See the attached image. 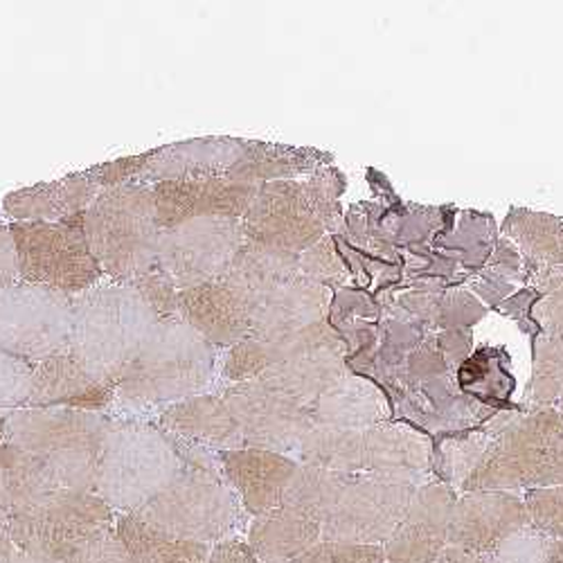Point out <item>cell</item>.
Returning <instances> with one entry per match:
<instances>
[{
	"label": "cell",
	"instance_id": "44",
	"mask_svg": "<svg viewBox=\"0 0 563 563\" xmlns=\"http://www.w3.org/2000/svg\"><path fill=\"white\" fill-rule=\"evenodd\" d=\"M300 271L305 277L318 282V285H324L332 279H339L343 275V266L330 244V240H320L316 246L305 251L300 255Z\"/></svg>",
	"mask_w": 563,
	"mask_h": 563
},
{
	"label": "cell",
	"instance_id": "41",
	"mask_svg": "<svg viewBox=\"0 0 563 563\" xmlns=\"http://www.w3.org/2000/svg\"><path fill=\"white\" fill-rule=\"evenodd\" d=\"M492 446V440L487 435H472L460 438L444 446V472L455 485H464L476 472V466L485 457L487 449Z\"/></svg>",
	"mask_w": 563,
	"mask_h": 563
},
{
	"label": "cell",
	"instance_id": "36",
	"mask_svg": "<svg viewBox=\"0 0 563 563\" xmlns=\"http://www.w3.org/2000/svg\"><path fill=\"white\" fill-rule=\"evenodd\" d=\"M563 395V339L548 336L537 354L532 399L548 408Z\"/></svg>",
	"mask_w": 563,
	"mask_h": 563
},
{
	"label": "cell",
	"instance_id": "27",
	"mask_svg": "<svg viewBox=\"0 0 563 563\" xmlns=\"http://www.w3.org/2000/svg\"><path fill=\"white\" fill-rule=\"evenodd\" d=\"M298 277H302L300 255L244 242L219 279L253 307Z\"/></svg>",
	"mask_w": 563,
	"mask_h": 563
},
{
	"label": "cell",
	"instance_id": "32",
	"mask_svg": "<svg viewBox=\"0 0 563 563\" xmlns=\"http://www.w3.org/2000/svg\"><path fill=\"white\" fill-rule=\"evenodd\" d=\"M113 530L133 563H208L212 550L158 530L133 514H122Z\"/></svg>",
	"mask_w": 563,
	"mask_h": 563
},
{
	"label": "cell",
	"instance_id": "7",
	"mask_svg": "<svg viewBox=\"0 0 563 563\" xmlns=\"http://www.w3.org/2000/svg\"><path fill=\"white\" fill-rule=\"evenodd\" d=\"M133 516L174 537L217 545L238 539L246 511L223 478L221 466H187Z\"/></svg>",
	"mask_w": 563,
	"mask_h": 563
},
{
	"label": "cell",
	"instance_id": "24",
	"mask_svg": "<svg viewBox=\"0 0 563 563\" xmlns=\"http://www.w3.org/2000/svg\"><path fill=\"white\" fill-rule=\"evenodd\" d=\"M330 311V289L298 277L251 307V336L273 339L296 334L322 322Z\"/></svg>",
	"mask_w": 563,
	"mask_h": 563
},
{
	"label": "cell",
	"instance_id": "49",
	"mask_svg": "<svg viewBox=\"0 0 563 563\" xmlns=\"http://www.w3.org/2000/svg\"><path fill=\"white\" fill-rule=\"evenodd\" d=\"M559 485H563V442L556 444L552 449V453L548 455V460L543 462L532 489H537V487H559Z\"/></svg>",
	"mask_w": 563,
	"mask_h": 563
},
{
	"label": "cell",
	"instance_id": "53",
	"mask_svg": "<svg viewBox=\"0 0 563 563\" xmlns=\"http://www.w3.org/2000/svg\"><path fill=\"white\" fill-rule=\"evenodd\" d=\"M548 563H563V541H552L550 561Z\"/></svg>",
	"mask_w": 563,
	"mask_h": 563
},
{
	"label": "cell",
	"instance_id": "13",
	"mask_svg": "<svg viewBox=\"0 0 563 563\" xmlns=\"http://www.w3.org/2000/svg\"><path fill=\"white\" fill-rule=\"evenodd\" d=\"M242 219L208 217L163 230L158 268L178 291H190L221 277L244 246Z\"/></svg>",
	"mask_w": 563,
	"mask_h": 563
},
{
	"label": "cell",
	"instance_id": "30",
	"mask_svg": "<svg viewBox=\"0 0 563 563\" xmlns=\"http://www.w3.org/2000/svg\"><path fill=\"white\" fill-rule=\"evenodd\" d=\"M311 419L318 427L367 431L388 419V404L369 382L345 374L311 406Z\"/></svg>",
	"mask_w": 563,
	"mask_h": 563
},
{
	"label": "cell",
	"instance_id": "52",
	"mask_svg": "<svg viewBox=\"0 0 563 563\" xmlns=\"http://www.w3.org/2000/svg\"><path fill=\"white\" fill-rule=\"evenodd\" d=\"M10 563H51V561H43V559H38V556H32V554H27V552H23V550H14Z\"/></svg>",
	"mask_w": 563,
	"mask_h": 563
},
{
	"label": "cell",
	"instance_id": "16",
	"mask_svg": "<svg viewBox=\"0 0 563 563\" xmlns=\"http://www.w3.org/2000/svg\"><path fill=\"white\" fill-rule=\"evenodd\" d=\"M449 485L427 483L417 487L401 523L382 545L386 563H435L449 548V528L455 509Z\"/></svg>",
	"mask_w": 563,
	"mask_h": 563
},
{
	"label": "cell",
	"instance_id": "2",
	"mask_svg": "<svg viewBox=\"0 0 563 563\" xmlns=\"http://www.w3.org/2000/svg\"><path fill=\"white\" fill-rule=\"evenodd\" d=\"M156 322L158 316L131 282L102 279L73 298L68 354L92 379L115 390Z\"/></svg>",
	"mask_w": 563,
	"mask_h": 563
},
{
	"label": "cell",
	"instance_id": "35",
	"mask_svg": "<svg viewBox=\"0 0 563 563\" xmlns=\"http://www.w3.org/2000/svg\"><path fill=\"white\" fill-rule=\"evenodd\" d=\"M350 478H352L350 474H339V472H330V468L298 462L296 474L287 485L285 494H282L279 505L296 509L309 516V519L324 523V519L334 509Z\"/></svg>",
	"mask_w": 563,
	"mask_h": 563
},
{
	"label": "cell",
	"instance_id": "22",
	"mask_svg": "<svg viewBox=\"0 0 563 563\" xmlns=\"http://www.w3.org/2000/svg\"><path fill=\"white\" fill-rule=\"evenodd\" d=\"M433 462L431 442L419 431L384 421L363 431V474L427 485Z\"/></svg>",
	"mask_w": 563,
	"mask_h": 563
},
{
	"label": "cell",
	"instance_id": "21",
	"mask_svg": "<svg viewBox=\"0 0 563 563\" xmlns=\"http://www.w3.org/2000/svg\"><path fill=\"white\" fill-rule=\"evenodd\" d=\"M178 318L214 347H232L251 336L249 302L221 279L180 291Z\"/></svg>",
	"mask_w": 563,
	"mask_h": 563
},
{
	"label": "cell",
	"instance_id": "18",
	"mask_svg": "<svg viewBox=\"0 0 563 563\" xmlns=\"http://www.w3.org/2000/svg\"><path fill=\"white\" fill-rule=\"evenodd\" d=\"M219 464L223 478L251 516L275 509L298 468V460L291 455L253 446L219 453Z\"/></svg>",
	"mask_w": 563,
	"mask_h": 563
},
{
	"label": "cell",
	"instance_id": "46",
	"mask_svg": "<svg viewBox=\"0 0 563 563\" xmlns=\"http://www.w3.org/2000/svg\"><path fill=\"white\" fill-rule=\"evenodd\" d=\"M19 279H21L19 277V257H16L12 230H10V225L0 221V291H5Z\"/></svg>",
	"mask_w": 563,
	"mask_h": 563
},
{
	"label": "cell",
	"instance_id": "51",
	"mask_svg": "<svg viewBox=\"0 0 563 563\" xmlns=\"http://www.w3.org/2000/svg\"><path fill=\"white\" fill-rule=\"evenodd\" d=\"M435 563H489L487 554H472L457 548H446Z\"/></svg>",
	"mask_w": 563,
	"mask_h": 563
},
{
	"label": "cell",
	"instance_id": "55",
	"mask_svg": "<svg viewBox=\"0 0 563 563\" xmlns=\"http://www.w3.org/2000/svg\"><path fill=\"white\" fill-rule=\"evenodd\" d=\"M559 404H561V408H559V412H561V415H563V395H561V397H559Z\"/></svg>",
	"mask_w": 563,
	"mask_h": 563
},
{
	"label": "cell",
	"instance_id": "50",
	"mask_svg": "<svg viewBox=\"0 0 563 563\" xmlns=\"http://www.w3.org/2000/svg\"><path fill=\"white\" fill-rule=\"evenodd\" d=\"M14 550H16V545L12 541L10 519H8L3 511H0V563H10Z\"/></svg>",
	"mask_w": 563,
	"mask_h": 563
},
{
	"label": "cell",
	"instance_id": "37",
	"mask_svg": "<svg viewBox=\"0 0 563 563\" xmlns=\"http://www.w3.org/2000/svg\"><path fill=\"white\" fill-rule=\"evenodd\" d=\"M552 539L539 532L534 526H526L509 539H505L492 554L489 563H548Z\"/></svg>",
	"mask_w": 563,
	"mask_h": 563
},
{
	"label": "cell",
	"instance_id": "29",
	"mask_svg": "<svg viewBox=\"0 0 563 563\" xmlns=\"http://www.w3.org/2000/svg\"><path fill=\"white\" fill-rule=\"evenodd\" d=\"M345 374L350 372L343 350H313L273 365L257 379L311 410V406L327 390L334 388Z\"/></svg>",
	"mask_w": 563,
	"mask_h": 563
},
{
	"label": "cell",
	"instance_id": "31",
	"mask_svg": "<svg viewBox=\"0 0 563 563\" xmlns=\"http://www.w3.org/2000/svg\"><path fill=\"white\" fill-rule=\"evenodd\" d=\"M59 489L64 487L32 453L12 442L0 444V511L8 519L32 509Z\"/></svg>",
	"mask_w": 563,
	"mask_h": 563
},
{
	"label": "cell",
	"instance_id": "1",
	"mask_svg": "<svg viewBox=\"0 0 563 563\" xmlns=\"http://www.w3.org/2000/svg\"><path fill=\"white\" fill-rule=\"evenodd\" d=\"M217 347L180 318L154 324L143 350L115 386V404L129 412H163L203 395L214 384Z\"/></svg>",
	"mask_w": 563,
	"mask_h": 563
},
{
	"label": "cell",
	"instance_id": "8",
	"mask_svg": "<svg viewBox=\"0 0 563 563\" xmlns=\"http://www.w3.org/2000/svg\"><path fill=\"white\" fill-rule=\"evenodd\" d=\"M113 526V509L96 492L73 489H59L10 519L16 550L51 563H70Z\"/></svg>",
	"mask_w": 563,
	"mask_h": 563
},
{
	"label": "cell",
	"instance_id": "25",
	"mask_svg": "<svg viewBox=\"0 0 563 563\" xmlns=\"http://www.w3.org/2000/svg\"><path fill=\"white\" fill-rule=\"evenodd\" d=\"M246 143L234 137H199L187 143H174L156 150L145 174L140 176L145 185L163 180L199 178L228 174L244 156Z\"/></svg>",
	"mask_w": 563,
	"mask_h": 563
},
{
	"label": "cell",
	"instance_id": "3",
	"mask_svg": "<svg viewBox=\"0 0 563 563\" xmlns=\"http://www.w3.org/2000/svg\"><path fill=\"white\" fill-rule=\"evenodd\" d=\"M113 419L81 408H19L5 415V442L32 453L64 489L96 492Z\"/></svg>",
	"mask_w": 563,
	"mask_h": 563
},
{
	"label": "cell",
	"instance_id": "39",
	"mask_svg": "<svg viewBox=\"0 0 563 563\" xmlns=\"http://www.w3.org/2000/svg\"><path fill=\"white\" fill-rule=\"evenodd\" d=\"M34 365L0 347V408H25Z\"/></svg>",
	"mask_w": 563,
	"mask_h": 563
},
{
	"label": "cell",
	"instance_id": "45",
	"mask_svg": "<svg viewBox=\"0 0 563 563\" xmlns=\"http://www.w3.org/2000/svg\"><path fill=\"white\" fill-rule=\"evenodd\" d=\"M70 563H133L124 545L120 543L115 530L102 534L96 543H90L81 554H77Z\"/></svg>",
	"mask_w": 563,
	"mask_h": 563
},
{
	"label": "cell",
	"instance_id": "14",
	"mask_svg": "<svg viewBox=\"0 0 563 563\" xmlns=\"http://www.w3.org/2000/svg\"><path fill=\"white\" fill-rule=\"evenodd\" d=\"M219 395L238 421L246 446L289 455L313 427L309 408L260 379L230 384Z\"/></svg>",
	"mask_w": 563,
	"mask_h": 563
},
{
	"label": "cell",
	"instance_id": "42",
	"mask_svg": "<svg viewBox=\"0 0 563 563\" xmlns=\"http://www.w3.org/2000/svg\"><path fill=\"white\" fill-rule=\"evenodd\" d=\"M294 563H386V556L382 545H354L322 539Z\"/></svg>",
	"mask_w": 563,
	"mask_h": 563
},
{
	"label": "cell",
	"instance_id": "54",
	"mask_svg": "<svg viewBox=\"0 0 563 563\" xmlns=\"http://www.w3.org/2000/svg\"><path fill=\"white\" fill-rule=\"evenodd\" d=\"M5 442V417H0V444Z\"/></svg>",
	"mask_w": 563,
	"mask_h": 563
},
{
	"label": "cell",
	"instance_id": "26",
	"mask_svg": "<svg viewBox=\"0 0 563 563\" xmlns=\"http://www.w3.org/2000/svg\"><path fill=\"white\" fill-rule=\"evenodd\" d=\"M100 187L88 172L64 176L59 180L38 183L12 192L3 201V212L16 223H57L81 214L98 197Z\"/></svg>",
	"mask_w": 563,
	"mask_h": 563
},
{
	"label": "cell",
	"instance_id": "9",
	"mask_svg": "<svg viewBox=\"0 0 563 563\" xmlns=\"http://www.w3.org/2000/svg\"><path fill=\"white\" fill-rule=\"evenodd\" d=\"M84 212L57 223H12L19 277L77 298L102 282L104 273L84 238Z\"/></svg>",
	"mask_w": 563,
	"mask_h": 563
},
{
	"label": "cell",
	"instance_id": "12",
	"mask_svg": "<svg viewBox=\"0 0 563 563\" xmlns=\"http://www.w3.org/2000/svg\"><path fill=\"white\" fill-rule=\"evenodd\" d=\"M415 492L417 485L406 481L354 474L322 523V539L354 545L386 543L401 523Z\"/></svg>",
	"mask_w": 563,
	"mask_h": 563
},
{
	"label": "cell",
	"instance_id": "47",
	"mask_svg": "<svg viewBox=\"0 0 563 563\" xmlns=\"http://www.w3.org/2000/svg\"><path fill=\"white\" fill-rule=\"evenodd\" d=\"M208 563H260V559L253 554L249 543L238 537L212 545Z\"/></svg>",
	"mask_w": 563,
	"mask_h": 563
},
{
	"label": "cell",
	"instance_id": "20",
	"mask_svg": "<svg viewBox=\"0 0 563 563\" xmlns=\"http://www.w3.org/2000/svg\"><path fill=\"white\" fill-rule=\"evenodd\" d=\"M156 427L178 442L201 446L212 453L246 446L228 404L214 393H203L165 408L156 415Z\"/></svg>",
	"mask_w": 563,
	"mask_h": 563
},
{
	"label": "cell",
	"instance_id": "4",
	"mask_svg": "<svg viewBox=\"0 0 563 563\" xmlns=\"http://www.w3.org/2000/svg\"><path fill=\"white\" fill-rule=\"evenodd\" d=\"M81 230L109 279L131 282L158 266L163 228L152 185L126 183L100 190L84 210Z\"/></svg>",
	"mask_w": 563,
	"mask_h": 563
},
{
	"label": "cell",
	"instance_id": "10",
	"mask_svg": "<svg viewBox=\"0 0 563 563\" xmlns=\"http://www.w3.org/2000/svg\"><path fill=\"white\" fill-rule=\"evenodd\" d=\"M73 298L19 279L0 291V347L36 365L68 352Z\"/></svg>",
	"mask_w": 563,
	"mask_h": 563
},
{
	"label": "cell",
	"instance_id": "43",
	"mask_svg": "<svg viewBox=\"0 0 563 563\" xmlns=\"http://www.w3.org/2000/svg\"><path fill=\"white\" fill-rule=\"evenodd\" d=\"M156 150L154 152H145L140 156H129V158H118L104 165H98L88 169V176L96 180V185L100 190H107V187H118V185H126L133 183V178H140L145 174L147 165L152 163Z\"/></svg>",
	"mask_w": 563,
	"mask_h": 563
},
{
	"label": "cell",
	"instance_id": "6",
	"mask_svg": "<svg viewBox=\"0 0 563 563\" xmlns=\"http://www.w3.org/2000/svg\"><path fill=\"white\" fill-rule=\"evenodd\" d=\"M339 212V176L330 169L307 180L260 185L242 219L246 242L302 255L316 246Z\"/></svg>",
	"mask_w": 563,
	"mask_h": 563
},
{
	"label": "cell",
	"instance_id": "5",
	"mask_svg": "<svg viewBox=\"0 0 563 563\" xmlns=\"http://www.w3.org/2000/svg\"><path fill=\"white\" fill-rule=\"evenodd\" d=\"M185 462L156 421L113 419L102 451L96 494L122 514L152 503L180 472Z\"/></svg>",
	"mask_w": 563,
	"mask_h": 563
},
{
	"label": "cell",
	"instance_id": "40",
	"mask_svg": "<svg viewBox=\"0 0 563 563\" xmlns=\"http://www.w3.org/2000/svg\"><path fill=\"white\" fill-rule=\"evenodd\" d=\"M131 285L135 287V291L140 296L145 298V302L152 307V311L158 316V320L178 318L180 291L158 266H154L145 275L131 279Z\"/></svg>",
	"mask_w": 563,
	"mask_h": 563
},
{
	"label": "cell",
	"instance_id": "28",
	"mask_svg": "<svg viewBox=\"0 0 563 563\" xmlns=\"http://www.w3.org/2000/svg\"><path fill=\"white\" fill-rule=\"evenodd\" d=\"M322 541V523L309 516L277 505L255 516L249 528V548L260 563H294L300 554Z\"/></svg>",
	"mask_w": 563,
	"mask_h": 563
},
{
	"label": "cell",
	"instance_id": "19",
	"mask_svg": "<svg viewBox=\"0 0 563 563\" xmlns=\"http://www.w3.org/2000/svg\"><path fill=\"white\" fill-rule=\"evenodd\" d=\"M313 350H343V341L330 322L322 320L307 327V330L287 336H249L242 343L228 347L221 374L230 384L251 382L262 377V374L273 365H279L298 354Z\"/></svg>",
	"mask_w": 563,
	"mask_h": 563
},
{
	"label": "cell",
	"instance_id": "38",
	"mask_svg": "<svg viewBox=\"0 0 563 563\" xmlns=\"http://www.w3.org/2000/svg\"><path fill=\"white\" fill-rule=\"evenodd\" d=\"M523 500L528 507L530 526H534L552 541H563V485L528 489Z\"/></svg>",
	"mask_w": 563,
	"mask_h": 563
},
{
	"label": "cell",
	"instance_id": "17",
	"mask_svg": "<svg viewBox=\"0 0 563 563\" xmlns=\"http://www.w3.org/2000/svg\"><path fill=\"white\" fill-rule=\"evenodd\" d=\"M530 526L526 500L511 492H468L457 498L449 548L492 554L505 539Z\"/></svg>",
	"mask_w": 563,
	"mask_h": 563
},
{
	"label": "cell",
	"instance_id": "23",
	"mask_svg": "<svg viewBox=\"0 0 563 563\" xmlns=\"http://www.w3.org/2000/svg\"><path fill=\"white\" fill-rule=\"evenodd\" d=\"M115 404V393L68 354H57L34 365L32 388L25 408H81L104 412Z\"/></svg>",
	"mask_w": 563,
	"mask_h": 563
},
{
	"label": "cell",
	"instance_id": "15",
	"mask_svg": "<svg viewBox=\"0 0 563 563\" xmlns=\"http://www.w3.org/2000/svg\"><path fill=\"white\" fill-rule=\"evenodd\" d=\"M152 190L161 228L167 230L185 221L208 217L244 219L260 187L234 180L228 174H219L163 180L152 185Z\"/></svg>",
	"mask_w": 563,
	"mask_h": 563
},
{
	"label": "cell",
	"instance_id": "34",
	"mask_svg": "<svg viewBox=\"0 0 563 563\" xmlns=\"http://www.w3.org/2000/svg\"><path fill=\"white\" fill-rule=\"evenodd\" d=\"M296 457L300 464H313L339 474H363V431L313 424L300 442Z\"/></svg>",
	"mask_w": 563,
	"mask_h": 563
},
{
	"label": "cell",
	"instance_id": "33",
	"mask_svg": "<svg viewBox=\"0 0 563 563\" xmlns=\"http://www.w3.org/2000/svg\"><path fill=\"white\" fill-rule=\"evenodd\" d=\"M316 165L318 154L307 150L246 143L244 156L228 172V176L240 183L260 187L273 180H294V176L307 174Z\"/></svg>",
	"mask_w": 563,
	"mask_h": 563
},
{
	"label": "cell",
	"instance_id": "48",
	"mask_svg": "<svg viewBox=\"0 0 563 563\" xmlns=\"http://www.w3.org/2000/svg\"><path fill=\"white\" fill-rule=\"evenodd\" d=\"M539 320L548 336L563 339V289L552 291V296L539 307Z\"/></svg>",
	"mask_w": 563,
	"mask_h": 563
},
{
	"label": "cell",
	"instance_id": "11",
	"mask_svg": "<svg viewBox=\"0 0 563 563\" xmlns=\"http://www.w3.org/2000/svg\"><path fill=\"white\" fill-rule=\"evenodd\" d=\"M563 442V415L559 408H539L516 421L492 440L485 457L462 489L509 492L532 489L543 462Z\"/></svg>",
	"mask_w": 563,
	"mask_h": 563
}]
</instances>
